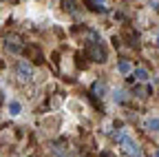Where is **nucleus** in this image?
<instances>
[{
	"label": "nucleus",
	"mask_w": 159,
	"mask_h": 157,
	"mask_svg": "<svg viewBox=\"0 0 159 157\" xmlns=\"http://www.w3.org/2000/svg\"><path fill=\"white\" fill-rule=\"evenodd\" d=\"M115 140H117L119 146H122V153H124L126 157H142V148H139V146L135 144V140H130L126 133H117Z\"/></svg>",
	"instance_id": "1"
},
{
	"label": "nucleus",
	"mask_w": 159,
	"mask_h": 157,
	"mask_svg": "<svg viewBox=\"0 0 159 157\" xmlns=\"http://www.w3.org/2000/svg\"><path fill=\"white\" fill-rule=\"evenodd\" d=\"M16 71H18V77H20V80H25V82L33 77V69H31V64H29L27 60H20Z\"/></svg>",
	"instance_id": "2"
},
{
	"label": "nucleus",
	"mask_w": 159,
	"mask_h": 157,
	"mask_svg": "<svg viewBox=\"0 0 159 157\" xmlns=\"http://www.w3.org/2000/svg\"><path fill=\"white\" fill-rule=\"evenodd\" d=\"M89 55H91V60H95V62H106V51L99 47V42H93L91 44Z\"/></svg>",
	"instance_id": "3"
},
{
	"label": "nucleus",
	"mask_w": 159,
	"mask_h": 157,
	"mask_svg": "<svg viewBox=\"0 0 159 157\" xmlns=\"http://www.w3.org/2000/svg\"><path fill=\"white\" fill-rule=\"evenodd\" d=\"M11 53H20V49H22V44H20V38H16V35H11V38H7V44H5Z\"/></svg>",
	"instance_id": "4"
},
{
	"label": "nucleus",
	"mask_w": 159,
	"mask_h": 157,
	"mask_svg": "<svg viewBox=\"0 0 159 157\" xmlns=\"http://www.w3.org/2000/svg\"><path fill=\"white\" fill-rule=\"evenodd\" d=\"M128 80H133V82H135V80H137V82H146V80H148V71L139 67V69H135V71H133V75L128 77Z\"/></svg>",
	"instance_id": "5"
},
{
	"label": "nucleus",
	"mask_w": 159,
	"mask_h": 157,
	"mask_svg": "<svg viewBox=\"0 0 159 157\" xmlns=\"http://www.w3.org/2000/svg\"><path fill=\"white\" fill-rule=\"evenodd\" d=\"M144 126L150 133H159V117H148V120L144 122Z\"/></svg>",
	"instance_id": "6"
},
{
	"label": "nucleus",
	"mask_w": 159,
	"mask_h": 157,
	"mask_svg": "<svg viewBox=\"0 0 159 157\" xmlns=\"http://www.w3.org/2000/svg\"><path fill=\"white\" fill-rule=\"evenodd\" d=\"M93 95L95 97H104L106 95V84L104 82H95L93 84Z\"/></svg>",
	"instance_id": "7"
},
{
	"label": "nucleus",
	"mask_w": 159,
	"mask_h": 157,
	"mask_svg": "<svg viewBox=\"0 0 159 157\" xmlns=\"http://www.w3.org/2000/svg\"><path fill=\"white\" fill-rule=\"evenodd\" d=\"M9 113L16 117V115H20V113H22V104H20L18 100H11L9 102Z\"/></svg>",
	"instance_id": "8"
},
{
	"label": "nucleus",
	"mask_w": 159,
	"mask_h": 157,
	"mask_svg": "<svg viewBox=\"0 0 159 157\" xmlns=\"http://www.w3.org/2000/svg\"><path fill=\"white\" fill-rule=\"evenodd\" d=\"M113 100H115V104H124V102H126V91L117 89V91L113 93Z\"/></svg>",
	"instance_id": "9"
},
{
	"label": "nucleus",
	"mask_w": 159,
	"mask_h": 157,
	"mask_svg": "<svg viewBox=\"0 0 159 157\" xmlns=\"http://www.w3.org/2000/svg\"><path fill=\"white\" fill-rule=\"evenodd\" d=\"M117 71L126 75V73H130V71H133V64H130L128 60H122V62H119V64H117Z\"/></svg>",
	"instance_id": "10"
},
{
	"label": "nucleus",
	"mask_w": 159,
	"mask_h": 157,
	"mask_svg": "<svg viewBox=\"0 0 159 157\" xmlns=\"http://www.w3.org/2000/svg\"><path fill=\"white\" fill-rule=\"evenodd\" d=\"M53 153L57 157H64V150H62V144H53Z\"/></svg>",
	"instance_id": "11"
},
{
	"label": "nucleus",
	"mask_w": 159,
	"mask_h": 157,
	"mask_svg": "<svg viewBox=\"0 0 159 157\" xmlns=\"http://www.w3.org/2000/svg\"><path fill=\"white\" fill-rule=\"evenodd\" d=\"M146 93H148L146 89H135V95L137 97H146Z\"/></svg>",
	"instance_id": "12"
},
{
	"label": "nucleus",
	"mask_w": 159,
	"mask_h": 157,
	"mask_svg": "<svg viewBox=\"0 0 159 157\" xmlns=\"http://www.w3.org/2000/svg\"><path fill=\"white\" fill-rule=\"evenodd\" d=\"M148 2H150L152 9H159V0H148Z\"/></svg>",
	"instance_id": "13"
},
{
	"label": "nucleus",
	"mask_w": 159,
	"mask_h": 157,
	"mask_svg": "<svg viewBox=\"0 0 159 157\" xmlns=\"http://www.w3.org/2000/svg\"><path fill=\"white\" fill-rule=\"evenodd\" d=\"M95 5H104V0H95Z\"/></svg>",
	"instance_id": "14"
},
{
	"label": "nucleus",
	"mask_w": 159,
	"mask_h": 157,
	"mask_svg": "<svg viewBox=\"0 0 159 157\" xmlns=\"http://www.w3.org/2000/svg\"><path fill=\"white\" fill-rule=\"evenodd\" d=\"M155 157H159V148H157V150H155Z\"/></svg>",
	"instance_id": "15"
},
{
	"label": "nucleus",
	"mask_w": 159,
	"mask_h": 157,
	"mask_svg": "<svg viewBox=\"0 0 159 157\" xmlns=\"http://www.w3.org/2000/svg\"><path fill=\"white\" fill-rule=\"evenodd\" d=\"M157 44H159V35H157Z\"/></svg>",
	"instance_id": "16"
}]
</instances>
